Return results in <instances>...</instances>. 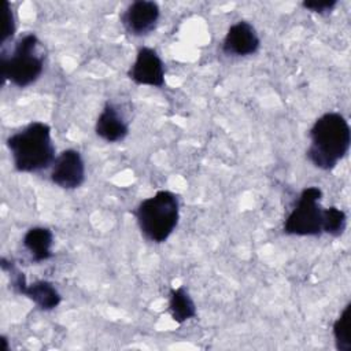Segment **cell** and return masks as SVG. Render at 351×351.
Returning a JSON list of instances; mask_svg holds the SVG:
<instances>
[{
    "label": "cell",
    "instance_id": "16",
    "mask_svg": "<svg viewBox=\"0 0 351 351\" xmlns=\"http://www.w3.org/2000/svg\"><path fill=\"white\" fill-rule=\"evenodd\" d=\"M336 5H337V0H308L302 3L303 8L319 15L330 14Z\"/></svg>",
    "mask_w": 351,
    "mask_h": 351
},
{
    "label": "cell",
    "instance_id": "13",
    "mask_svg": "<svg viewBox=\"0 0 351 351\" xmlns=\"http://www.w3.org/2000/svg\"><path fill=\"white\" fill-rule=\"evenodd\" d=\"M169 313L174 322L184 324L197 315L196 304L191 298L188 289L181 285L178 288H171L169 292Z\"/></svg>",
    "mask_w": 351,
    "mask_h": 351
},
{
    "label": "cell",
    "instance_id": "6",
    "mask_svg": "<svg viewBox=\"0 0 351 351\" xmlns=\"http://www.w3.org/2000/svg\"><path fill=\"white\" fill-rule=\"evenodd\" d=\"M0 265L4 271L10 273L12 289L16 293L30 299L37 308L43 311H51L60 304L62 295L51 281L37 280L32 284H27L25 274L15 269L12 262H8L5 258H1Z\"/></svg>",
    "mask_w": 351,
    "mask_h": 351
},
{
    "label": "cell",
    "instance_id": "3",
    "mask_svg": "<svg viewBox=\"0 0 351 351\" xmlns=\"http://www.w3.org/2000/svg\"><path fill=\"white\" fill-rule=\"evenodd\" d=\"M141 234L151 243H165L178 225L180 200L170 191L162 189L141 200L133 211Z\"/></svg>",
    "mask_w": 351,
    "mask_h": 351
},
{
    "label": "cell",
    "instance_id": "12",
    "mask_svg": "<svg viewBox=\"0 0 351 351\" xmlns=\"http://www.w3.org/2000/svg\"><path fill=\"white\" fill-rule=\"evenodd\" d=\"M25 250L29 252L30 259L36 263L45 262L52 258L53 233L45 226H33L26 230L22 239Z\"/></svg>",
    "mask_w": 351,
    "mask_h": 351
},
{
    "label": "cell",
    "instance_id": "8",
    "mask_svg": "<svg viewBox=\"0 0 351 351\" xmlns=\"http://www.w3.org/2000/svg\"><path fill=\"white\" fill-rule=\"evenodd\" d=\"M128 77L137 85L162 88L165 85V63L154 48L141 47L128 70Z\"/></svg>",
    "mask_w": 351,
    "mask_h": 351
},
{
    "label": "cell",
    "instance_id": "14",
    "mask_svg": "<svg viewBox=\"0 0 351 351\" xmlns=\"http://www.w3.org/2000/svg\"><path fill=\"white\" fill-rule=\"evenodd\" d=\"M336 350L351 351V303H347L332 326Z\"/></svg>",
    "mask_w": 351,
    "mask_h": 351
},
{
    "label": "cell",
    "instance_id": "2",
    "mask_svg": "<svg viewBox=\"0 0 351 351\" xmlns=\"http://www.w3.org/2000/svg\"><path fill=\"white\" fill-rule=\"evenodd\" d=\"M5 145L14 167L19 173H38L51 167L56 159L51 126L45 122H30L11 134L5 140Z\"/></svg>",
    "mask_w": 351,
    "mask_h": 351
},
{
    "label": "cell",
    "instance_id": "5",
    "mask_svg": "<svg viewBox=\"0 0 351 351\" xmlns=\"http://www.w3.org/2000/svg\"><path fill=\"white\" fill-rule=\"evenodd\" d=\"M321 197L322 191L318 186H306L284 221V233L289 236H321L324 233Z\"/></svg>",
    "mask_w": 351,
    "mask_h": 351
},
{
    "label": "cell",
    "instance_id": "10",
    "mask_svg": "<svg viewBox=\"0 0 351 351\" xmlns=\"http://www.w3.org/2000/svg\"><path fill=\"white\" fill-rule=\"evenodd\" d=\"M259 47L261 38L248 21L230 25L222 41V52L228 56H250L256 53Z\"/></svg>",
    "mask_w": 351,
    "mask_h": 351
},
{
    "label": "cell",
    "instance_id": "7",
    "mask_svg": "<svg viewBox=\"0 0 351 351\" xmlns=\"http://www.w3.org/2000/svg\"><path fill=\"white\" fill-rule=\"evenodd\" d=\"M49 180L62 189H77L85 182V162L77 149L62 151L51 166Z\"/></svg>",
    "mask_w": 351,
    "mask_h": 351
},
{
    "label": "cell",
    "instance_id": "18",
    "mask_svg": "<svg viewBox=\"0 0 351 351\" xmlns=\"http://www.w3.org/2000/svg\"><path fill=\"white\" fill-rule=\"evenodd\" d=\"M1 341H3V344H4V347H3V351H8V346H7V337H5V336H1Z\"/></svg>",
    "mask_w": 351,
    "mask_h": 351
},
{
    "label": "cell",
    "instance_id": "9",
    "mask_svg": "<svg viewBox=\"0 0 351 351\" xmlns=\"http://www.w3.org/2000/svg\"><path fill=\"white\" fill-rule=\"evenodd\" d=\"M160 8L151 0H136L128 5L121 15V23L125 30L136 37L149 34L158 25Z\"/></svg>",
    "mask_w": 351,
    "mask_h": 351
},
{
    "label": "cell",
    "instance_id": "11",
    "mask_svg": "<svg viewBox=\"0 0 351 351\" xmlns=\"http://www.w3.org/2000/svg\"><path fill=\"white\" fill-rule=\"evenodd\" d=\"M95 132L107 143H119L129 134V123L119 108L107 101L96 119Z\"/></svg>",
    "mask_w": 351,
    "mask_h": 351
},
{
    "label": "cell",
    "instance_id": "15",
    "mask_svg": "<svg viewBox=\"0 0 351 351\" xmlns=\"http://www.w3.org/2000/svg\"><path fill=\"white\" fill-rule=\"evenodd\" d=\"M347 229V214L336 207L330 206L324 208V218H322V232L328 233L333 237H339Z\"/></svg>",
    "mask_w": 351,
    "mask_h": 351
},
{
    "label": "cell",
    "instance_id": "1",
    "mask_svg": "<svg viewBox=\"0 0 351 351\" xmlns=\"http://www.w3.org/2000/svg\"><path fill=\"white\" fill-rule=\"evenodd\" d=\"M307 159L319 170L330 171L344 159L351 145V129L340 112H325L315 119L310 129Z\"/></svg>",
    "mask_w": 351,
    "mask_h": 351
},
{
    "label": "cell",
    "instance_id": "17",
    "mask_svg": "<svg viewBox=\"0 0 351 351\" xmlns=\"http://www.w3.org/2000/svg\"><path fill=\"white\" fill-rule=\"evenodd\" d=\"M4 7H5V26L3 30V38H1V45H4L10 38H12L16 25H15V16L14 12L11 10V5L8 1H4Z\"/></svg>",
    "mask_w": 351,
    "mask_h": 351
},
{
    "label": "cell",
    "instance_id": "4",
    "mask_svg": "<svg viewBox=\"0 0 351 351\" xmlns=\"http://www.w3.org/2000/svg\"><path fill=\"white\" fill-rule=\"evenodd\" d=\"M40 40L34 33L22 36L10 55L1 53L0 70L3 81L16 88H26L34 84L44 71V56L38 53Z\"/></svg>",
    "mask_w": 351,
    "mask_h": 351
}]
</instances>
